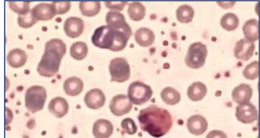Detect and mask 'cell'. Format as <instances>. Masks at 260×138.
<instances>
[{
	"label": "cell",
	"instance_id": "6da1fadb",
	"mask_svg": "<svg viewBox=\"0 0 260 138\" xmlns=\"http://www.w3.org/2000/svg\"><path fill=\"white\" fill-rule=\"evenodd\" d=\"M137 118L141 131L156 138L168 134L174 124L171 114L156 105H150L141 110Z\"/></svg>",
	"mask_w": 260,
	"mask_h": 138
},
{
	"label": "cell",
	"instance_id": "7a4b0ae2",
	"mask_svg": "<svg viewBox=\"0 0 260 138\" xmlns=\"http://www.w3.org/2000/svg\"><path fill=\"white\" fill-rule=\"evenodd\" d=\"M131 35L132 29L122 30L102 25L94 31L91 41L97 48L107 49L112 52H122L126 48Z\"/></svg>",
	"mask_w": 260,
	"mask_h": 138
},
{
	"label": "cell",
	"instance_id": "3957f363",
	"mask_svg": "<svg viewBox=\"0 0 260 138\" xmlns=\"http://www.w3.org/2000/svg\"><path fill=\"white\" fill-rule=\"evenodd\" d=\"M65 42L52 38L45 46V53L38 65V72L44 77H53L59 71L61 61L67 50Z\"/></svg>",
	"mask_w": 260,
	"mask_h": 138
},
{
	"label": "cell",
	"instance_id": "277c9868",
	"mask_svg": "<svg viewBox=\"0 0 260 138\" xmlns=\"http://www.w3.org/2000/svg\"><path fill=\"white\" fill-rule=\"evenodd\" d=\"M25 107L32 114L42 111L47 99V91L45 87L33 85L28 88L25 96Z\"/></svg>",
	"mask_w": 260,
	"mask_h": 138
},
{
	"label": "cell",
	"instance_id": "5b68a950",
	"mask_svg": "<svg viewBox=\"0 0 260 138\" xmlns=\"http://www.w3.org/2000/svg\"><path fill=\"white\" fill-rule=\"evenodd\" d=\"M153 97V90L146 83L134 81L130 83L128 89V97L132 104L143 105Z\"/></svg>",
	"mask_w": 260,
	"mask_h": 138
},
{
	"label": "cell",
	"instance_id": "8992f818",
	"mask_svg": "<svg viewBox=\"0 0 260 138\" xmlns=\"http://www.w3.org/2000/svg\"><path fill=\"white\" fill-rule=\"evenodd\" d=\"M207 57V47L201 42H196L189 46L185 63L191 69H199L204 66Z\"/></svg>",
	"mask_w": 260,
	"mask_h": 138
},
{
	"label": "cell",
	"instance_id": "52a82bcc",
	"mask_svg": "<svg viewBox=\"0 0 260 138\" xmlns=\"http://www.w3.org/2000/svg\"><path fill=\"white\" fill-rule=\"evenodd\" d=\"M109 69L111 76V82L124 83L130 78L131 69L130 64L124 58L112 59L110 61Z\"/></svg>",
	"mask_w": 260,
	"mask_h": 138
},
{
	"label": "cell",
	"instance_id": "ba28073f",
	"mask_svg": "<svg viewBox=\"0 0 260 138\" xmlns=\"http://www.w3.org/2000/svg\"><path fill=\"white\" fill-rule=\"evenodd\" d=\"M236 118L245 125H250L257 121L259 118V112L257 108L254 104L247 103V104H239L236 108Z\"/></svg>",
	"mask_w": 260,
	"mask_h": 138
},
{
	"label": "cell",
	"instance_id": "9c48e42d",
	"mask_svg": "<svg viewBox=\"0 0 260 138\" xmlns=\"http://www.w3.org/2000/svg\"><path fill=\"white\" fill-rule=\"evenodd\" d=\"M132 108L133 104L130 102L128 96L124 94L115 96L110 102V111L116 117H123L124 115L129 114L132 111Z\"/></svg>",
	"mask_w": 260,
	"mask_h": 138
},
{
	"label": "cell",
	"instance_id": "30bf717a",
	"mask_svg": "<svg viewBox=\"0 0 260 138\" xmlns=\"http://www.w3.org/2000/svg\"><path fill=\"white\" fill-rule=\"evenodd\" d=\"M64 31L69 38H78L84 31V22L80 17H68L64 24Z\"/></svg>",
	"mask_w": 260,
	"mask_h": 138
},
{
	"label": "cell",
	"instance_id": "8fae6325",
	"mask_svg": "<svg viewBox=\"0 0 260 138\" xmlns=\"http://www.w3.org/2000/svg\"><path fill=\"white\" fill-rule=\"evenodd\" d=\"M255 51V44L253 42L247 41L245 38L237 42L234 47V56L237 59L248 61L254 56Z\"/></svg>",
	"mask_w": 260,
	"mask_h": 138
},
{
	"label": "cell",
	"instance_id": "7c38bea8",
	"mask_svg": "<svg viewBox=\"0 0 260 138\" xmlns=\"http://www.w3.org/2000/svg\"><path fill=\"white\" fill-rule=\"evenodd\" d=\"M106 102V97L100 89H92L86 93L84 103L87 107L91 110H99L104 106Z\"/></svg>",
	"mask_w": 260,
	"mask_h": 138
},
{
	"label": "cell",
	"instance_id": "4fadbf2b",
	"mask_svg": "<svg viewBox=\"0 0 260 138\" xmlns=\"http://www.w3.org/2000/svg\"><path fill=\"white\" fill-rule=\"evenodd\" d=\"M187 128L193 135H203L208 128V123L203 116L195 115L188 119Z\"/></svg>",
	"mask_w": 260,
	"mask_h": 138
},
{
	"label": "cell",
	"instance_id": "5bb4252c",
	"mask_svg": "<svg viewBox=\"0 0 260 138\" xmlns=\"http://www.w3.org/2000/svg\"><path fill=\"white\" fill-rule=\"evenodd\" d=\"M36 21L52 20L56 16L55 8L52 3H38L31 10Z\"/></svg>",
	"mask_w": 260,
	"mask_h": 138
},
{
	"label": "cell",
	"instance_id": "9a60e30c",
	"mask_svg": "<svg viewBox=\"0 0 260 138\" xmlns=\"http://www.w3.org/2000/svg\"><path fill=\"white\" fill-rule=\"evenodd\" d=\"M48 110L56 118H62L68 114L69 105L64 97H54L49 104Z\"/></svg>",
	"mask_w": 260,
	"mask_h": 138
},
{
	"label": "cell",
	"instance_id": "2e32d148",
	"mask_svg": "<svg viewBox=\"0 0 260 138\" xmlns=\"http://www.w3.org/2000/svg\"><path fill=\"white\" fill-rule=\"evenodd\" d=\"M232 97L236 104H247L252 99L253 89L247 83H241L239 86L233 89Z\"/></svg>",
	"mask_w": 260,
	"mask_h": 138
},
{
	"label": "cell",
	"instance_id": "e0dca14e",
	"mask_svg": "<svg viewBox=\"0 0 260 138\" xmlns=\"http://www.w3.org/2000/svg\"><path fill=\"white\" fill-rule=\"evenodd\" d=\"M114 126L106 119H99L93 126V135L96 138H110L113 135Z\"/></svg>",
	"mask_w": 260,
	"mask_h": 138
},
{
	"label": "cell",
	"instance_id": "ac0fdd59",
	"mask_svg": "<svg viewBox=\"0 0 260 138\" xmlns=\"http://www.w3.org/2000/svg\"><path fill=\"white\" fill-rule=\"evenodd\" d=\"M106 23L108 26L110 27L122 29V30H130L131 27L130 24L126 22V18L124 14L119 11L110 10L106 15Z\"/></svg>",
	"mask_w": 260,
	"mask_h": 138
},
{
	"label": "cell",
	"instance_id": "d6986e66",
	"mask_svg": "<svg viewBox=\"0 0 260 138\" xmlns=\"http://www.w3.org/2000/svg\"><path fill=\"white\" fill-rule=\"evenodd\" d=\"M27 59L26 52L18 48L11 50L7 55L8 65L14 69L23 67L27 62Z\"/></svg>",
	"mask_w": 260,
	"mask_h": 138
},
{
	"label": "cell",
	"instance_id": "ffe728a7",
	"mask_svg": "<svg viewBox=\"0 0 260 138\" xmlns=\"http://www.w3.org/2000/svg\"><path fill=\"white\" fill-rule=\"evenodd\" d=\"M83 87H84V84H83L82 80L76 76L68 77L65 80L64 83L65 92L69 97H76L80 95L82 93Z\"/></svg>",
	"mask_w": 260,
	"mask_h": 138
},
{
	"label": "cell",
	"instance_id": "44dd1931",
	"mask_svg": "<svg viewBox=\"0 0 260 138\" xmlns=\"http://www.w3.org/2000/svg\"><path fill=\"white\" fill-rule=\"evenodd\" d=\"M134 39L141 47H149L154 44L155 36L154 31L149 28L141 27L134 33Z\"/></svg>",
	"mask_w": 260,
	"mask_h": 138
},
{
	"label": "cell",
	"instance_id": "7402d4cb",
	"mask_svg": "<svg viewBox=\"0 0 260 138\" xmlns=\"http://www.w3.org/2000/svg\"><path fill=\"white\" fill-rule=\"evenodd\" d=\"M243 33L245 39L253 42L259 40V21L255 18L247 20L243 25Z\"/></svg>",
	"mask_w": 260,
	"mask_h": 138
},
{
	"label": "cell",
	"instance_id": "603a6c76",
	"mask_svg": "<svg viewBox=\"0 0 260 138\" xmlns=\"http://www.w3.org/2000/svg\"><path fill=\"white\" fill-rule=\"evenodd\" d=\"M207 93V88L201 82L193 83L188 89V97L190 100L198 102L202 100Z\"/></svg>",
	"mask_w": 260,
	"mask_h": 138
},
{
	"label": "cell",
	"instance_id": "cb8c5ba5",
	"mask_svg": "<svg viewBox=\"0 0 260 138\" xmlns=\"http://www.w3.org/2000/svg\"><path fill=\"white\" fill-rule=\"evenodd\" d=\"M161 99L168 105L179 104L182 99L181 93L172 87H166L161 92Z\"/></svg>",
	"mask_w": 260,
	"mask_h": 138
},
{
	"label": "cell",
	"instance_id": "d4e9b609",
	"mask_svg": "<svg viewBox=\"0 0 260 138\" xmlns=\"http://www.w3.org/2000/svg\"><path fill=\"white\" fill-rule=\"evenodd\" d=\"M88 45H86L84 42H75L73 45L70 46V50H69V53L73 59L77 60V61H81L85 59L87 55H88Z\"/></svg>",
	"mask_w": 260,
	"mask_h": 138
},
{
	"label": "cell",
	"instance_id": "484cf974",
	"mask_svg": "<svg viewBox=\"0 0 260 138\" xmlns=\"http://www.w3.org/2000/svg\"><path fill=\"white\" fill-rule=\"evenodd\" d=\"M128 13L133 21H140L146 16V7L139 2H133L129 4Z\"/></svg>",
	"mask_w": 260,
	"mask_h": 138
},
{
	"label": "cell",
	"instance_id": "4316f807",
	"mask_svg": "<svg viewBox=\"0 0 260 138\" xmlns=\"http://www.w3.org/2000/svg\"><path fill=\"white\" fill-rule=\"evenodd\" d=\"M195 17V10L189 4H183L179 7L176 10L177 20L183 24H188L193 20Z\"/></svg>",
	"mask_w": 260,
	"mask_h": 138
},
{
	"label": "cell",
	"instance_id": "83f0119b",
	"mask_svg": "<svg viewBox=\"0 0 260 138\" xmlns=\"http://www.w3.org/2000/svg\"><path fill=\"white\" fill-rule=\"evenodd\" d=\"M79 8L83 16L85 17H95L101 10L100 2H80Z\"/></svg>",
	"mask_w": 260,
	"mask_h": 138
},
{
	"label": "cell",
	"instance_id": "f1b7e54d",
	"mask_svg": "<svg viewBox=\"0 0 260 138\" xmlns=\"http://www.w3.org/2000/svg\"><path fill=\"white\" fill-rule=\"evenodd\" d=\"M240 19L234 13H226L220 19V25L228 31H234L239 27Z\"/></svg>",
	"mask_w": 260,
	"mask_h": 138
},
{
	"label": "cell",
	"instance_id": "f546056e",
	"mask_svg": "<svg viewBox=\"0 0 260 138\" xmlns=\"http://www.w3.org/2000/svg\"><path fill=\"white\" fill-rule=\"evenodd\" d=\"M17 23L20 27L24 28V29H27V28H31L34 25L37 21L35 19L31 10H28L24 13L18 15V18H17Z\"/></svg>",
	"mask_w": 260,
	"mask_h": 138
},
{
	"label": "cell",
	"instance_id": "4dcf8cb0",
	"mask_svg": "<svg viewBox=\"0 0 260 138\" xmlns=\"http://www.w3.org/2000/svg\"><path fill=\"white\" fill-rule=\"evenodd\" d=\"M243 76L247 79H257L259 77V62L254 61L246 66V68L243 70Z\"/></svg>",
	"mask_w": 260,
	"mask_h": 138
},
{
	"label": "cell",
	"instance_id": "1f68e13d",
	"mask_svg": "<svg viewBox=\"0 0 260 138\" xmlns=\"http://www.w3.org/2000/svg\"><path fill=\"white\" fill-rule=\"evenodd\" d=\"M122 129L124 130V132L125 133H127L129 135L136 134L137 130H138L135 123L131 118H125V119L123 120V122H122Z\"/></svg>",
	"mask_w": 260,
	"mask_h": 138
},
{
	"label": "cell",
	"instance_id": "d6a6232c",
	"mask_svg": "<svg viewBox=\"0 0 260 138\" xmlns=\"http://www.w3.org/2000/svg\"><path fill=\"white\" fill-rule=\"evenodd\" d=\"M9 6L14 12L20 15L30 10V2H9Z\"/></svg>",
	"mask_w": 260,
	"mask_h": 138
},
{
	"label": "cell",
	"instance_id": "836d02e7",
	"mask_svg": "<svg viewBox=\"0 0 260 138\" xmlns=\"http://www.w3.org/2000/svg\"><path fill=\"white\" fill-rule=\"evenodd\" d=\"M52 3L55 8L56 16L67 13L71 7L70 2H52Z\"/></svg>",
	"mask_w": 260,
	"mask_h": 138
},
{
	"label": "cell",
	"instance_id": "e575fe53",
	"mask_svg": "<svg viewBox=\"0 0 260 138\" xmlns=\"http://www.w3.org/2000/svg\"><path fill=\"white\" fill-rule=\"evenodd\" d=\"M127 2H106V6L110 10H124V6L127 4Z\"/></svg>",
	"mask_w": 260,
	"mask_h": 138
},
{
	"label": "cell",
	"instance_id": "d590c367",
	"mask_svg": "<svg viewBox=\"0 0 260 138\" xmlns=\"http://www.w3.org/2000/svg\"><path fill=\"white\" fill-rule=\"evenodd\" d=\"M205 138H227V136L225 132L219 131V130H214V131L209 132Z\"/></svg>",
	"mask_w": 260,
	"mask_h": 138
},
{
	"label": "cell",
	"instance_id": "8d00e7d4",
	"mask_svg": "<svg viewBox=\"0 0 260 138\" xmlns=\"http://www.w3.org/2000/svg\"><path fill=\"white\" fill-rule=\"evenodd\" d=\"M13 119V114L12 111H10L9 108H5V125H10Z\"/></svg>",
	"mask_w": 260,
	"mask_h": 138
}]
</instances>
